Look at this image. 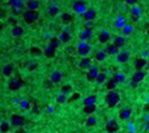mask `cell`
Here are the masks:
<instances>
[{"mask_svg":"<svg viewBox=\"0 0 149 133\" xmlns=\"http://www.w3.org/2000/svg\"><path fill=\"white\" fill-rule=\"evenodd\" d=\"M144 128H145V129H149V122H148V123H145V125H144Z\"/></svg>","mask_w":149,"mask_h":133,"instance_id":"52","label":"cell"},{"mask_svg":"<svg viewBox=\"0 0 149 133\" xmlns=\"http://www.w3.org/2000/svg\"><path fill=\"white\" fill-rule=\"evenodd\" d=\"M119 101H120V95H119L118 91L109 90V93L106 94V103H107V106H109L110 108H113V107H115V106L118 105Z\"/></svg>","mask_w":149,"mask_h":133,"instance_id":"1","label":"cell"},{"mask_svg":"<svg viewBox=\"0 0 149 133\" xmlns=\"http://www.w3.org/2000/svg\"><path fill=\"white\" fill-rule=\"evenodd\" d=\"M131 13H132L133 17H140L141 16V8L139 5H133L131 8Z\"/></svg>","mask_w":149,"mask_h":133,"instance_id":"35","label":"cell"},{"mask_svg":"<svg viewBox=\"0 0 149 133\" xmlns=\"http://www.w3.org/2000/svg\"><path fill=\"white\" fill-rule=\"evenodd\" d=\"M126 25H127V22H126V20H124L123 16H120V14L116 16L115 21H114V26H115L116 29H123Z\"/></svg>","mask_w":149,"mask_h":133,"instance_id":"16","label":"cell"},{"mask_svg":"<svg viewBox=\"0 0 149 133\" xmlns=\"http://www.w3.org/2000/svg\"><path fill=\"white\" fill-rule=\"evenodd\" d=\"M93 35V29H84L82 31H80L79 38L82 41V42H86L88 39H90Z\"/></svg>","mask_w":149,"mask_h":133,"instance_id":"11","label":"cell"},{"mask_svg":"<svg viewBox=\"0 0 149 133\" xmlns=\"http://www.w3.org/2000/svg\"><path fill=\"white\" fill-rule=\"evenodd\" d=\"M89 52H90V46L88 45L86 42H82L81 41V42L77 45V54H79L80 56L85 57L89 55Z\"/></svg>","mask_w":149,"mask_h":133,"instance_id":"4","label":"cell"},{"mask_svg":"<svg viewBox=\"0 0 149 133\" xmlns=\"http://www.w3.org/2000/svg\"><path fill=\"white\" fill-rule=\"evenodd\" d=\"M62 77H63V74L60 73L59 71H54L52 73L50 74V80L54 82V84H58V82L62 80Z\"/></svg>","mask_w":149,"mask_h":133,"instance_id":"27","label":"cell"},{"mask_svg":"<svg viewBox=\"0 0 149 133\" xmlns=\"http://www.w3.org/2000/svg\"><path fill=\"white\" fill-rule=\"evenodd\" d=\"M22 17H24V21H25L26 24H34L38 18H39V13L37 11H28V9H26L22 13Z\"/></svg>","mask_w":149,"mask_h":133,"instance_id":"3","label":"cell"},{"mask_svg":"<svg viewBox=\"0 0 149 133\" xmlns=\"http://www.w3.org/2000/svg\"><path fill=\"white\" fill-rule=\"evenodd\" d=\"M148 102H149V99H148Z\"/></svg>","mask_w":149,"mask_h":133,"instance_id":"53","label":"cell"},{"mask_svg":"<svg viewBox=\"0 0 149 133\" xmlns=\"http://www.w3.org/2000/svg\"><path fill=\"white\" fill-rule=\"evenodd\" d=\"M71 91H72V86H71V85H65V86H63V88H62V91H60V93H63V94H65V95H68Z\"/></svg>","mask_w":149,"mask_h":133,"instance_id":"42","label":"cell"},{"mask_svg":"<svg viewBox=\"0 0 149 133\" xmlns=\"http://www.w3.org/2000/svg\"><path fill=\"white\" fill-rule=\"evenodd\" d=\"M94 59L97 60V61H105V60L107 59V54L105 50H101V51H97L96 55H94Z\"/></svg>","mask_w":149,"mask_h":133,"instance_id":"28","label":"cell"},{"mask_svg":"<svg viewBox=\"0 0 149 133\" xmlns=\"http://www.w3.org/2000/svg\"><path fill=\"white\" fill-rule=\"evenodd\" d=\"M60 20H62L63 24H69L71 21H72V14L67 13V12H64V13L60 14Z\"/></svg>","mask_w":149,"mask_h":133,"instance_id":"32","label":"cell"},{"mask_svg":"<svg viewBox=\"0 0 149 133\" xmlns=\"http://www.w3.org/2000/svg\"><path fill=\"white\" fill-rule=\"evenodd\" d=\"M52 84H54V82L51 81V80H48V81H46V82H45V86H46V89H51V86H52Z\"/></svg>","mask_w":149,"mask_h":133,"instance_id":"46","label":"cell"},{"mask_svg":"<svg viewBox=\"0 0 149 133\" xmlns=\"http://www.w3.org/2000/svg\"><path fill=\"white\" fill-rule=\"evenodd\" d=\"M97 124V117L93 115H89V117L86 119V125L88 127H94Z\"/></svg>","mask_w":149,"mask_h":133,"instance_id":"37","label":"cell"},{"mask_svg":"<svg viewBox=\"0 0 149 133\" xmlns=\"http://www.w3.org/2000/svg\"><path fill=\"white\" fill-rule=\"evenodd\" d=\"M25 7L28 11H37L39 7V3H38V0H26Z\"/></svg>","mask_w":149,"mask_h":133,"instance_id":"17","label":"cell"},{"mask_svg":"<svg viewBox=\"0 0 149 133\" xmlns=\"http://www.w3.org/2000/svg\"><path fill=\"white\" fill-rule=\"evenodd\" d=\"M11 124L13 125V127H16V128L22 127V125L25 124V119H24L22 116H20V115H12L11 116Z\"/></svg>","mask_w":149,"mask_h":133,"instance_id":"6","label":"cell"},{"mask_svg":"<svg viewBox=\"0 0 149 133\" xmlns=\"http://www.w3.org/2000/svg\"><path fill=\"white\" fill-rule=\"evenodd\" d=\"M79 67L81 69H90L93 67L92 65V59L90 57H88V56H85V57H82L81 60H80V63H79Z\"/></svg>","mask_w":149,"mask_h":133,"instance_id":"12","label":"cell"},{"mask_svg":"<svg viewBox=\"0 0 149 133\" xmlns=\"http://www.w3.org/2000/svg\"><path fill=\"white\" fill-rule=\"evenodd\" d=\"M1 73H3V76H5V77H11L12 73H13V65L5 64L3 67V69H1Z\"/></svg>","mask_w":149,"mask_h":133,"instance_id":"25","label":"cell"},{"mask_svg":"<svg viewBox=\"0 0 149 133\" xmlns=\"http://www.w3.org/2000/svg\"><path fill=\"white\" fill-rule=\"evenodd\" d=\"M80 97V94L79 93H75V94H72V98H71V101H76L77 98Z\"/></svg>","mask_w":149,"mask_h":133,"instance_id":"48","label":"cell"},{"mask_svg":"<svg viewBox=\"0 0 149 133\" xmlns=\"http://www.w3.org/2000/svg\"><path fill=\"white\" fill-rule=\"evenodd\" d=\"M118 84H119L118 80H116L115 77H111V78L107 81V89H109V90H115V88H116Z\"/></svg>","mask_w":149,"mask_h":133,"instance_id":"29","label":"cell"},{"mask_svg":"<svg viewBox=\"0 0 149 133\" xmlns=\"http://www.w3.org/2000/svg\"><path fill=\"white\" fill-rule=\"evenodd\" d=\"M144 67H146V60L144 57H139L135 60V68L136 71H143Z\"/></svg>","mask_w":149,"mask_h":133,"instance_id":"23","label":"cell"},{"mask_svg":"<svg viewBox=\"0 0 149 133\" xmlns=\"http://www.w3.org/2000/svg\"><path fill=\"white\" fill-rule=\"evenodd\" d=\"M129 59V52L127 51H123V52H119L118 55H116V60H118V63H127Z\"/></svg>","mask_w":149,"mask_h":133,"instance_id":"26","label":"cell"},{"mask_svg":"<svg viewBox=\"0 0 149 133\" xmlns=\"http://www.w3.org/2000/svg\"><path fill=\"white\" fill-rule=\"evenodd\" d=\"M96 16H97L96 9L94 8H88V11L82 14V18H84V21H94Z\"/></svg>","mask_w":149,"mask_h":133,"instance_id":"8","label":"cell"},{"mask_svg":"<svg viewBox=\"0 0 149 133\" xmlns=\"http://www.w3.org/2000/svg\"><path fill=\"white\" fill-rule=\"evenodd\" d=\"M124 1H126V4H128V5H131V7L137 4V0H124Z\"/></svg>","mask_w":149,"mask_h":133,"instance_id":"45","label":"cell"},{"mask_svg":"<svg viewBox=\"0 0 149 133\" xmlns=\"http://www.w3.org/2000/svg\"><path fill=\"white\" fill-rule=\"evenodd\" d=\"M97 97L96 95H88L84 99V106H89V105H96Z\"/></svg>","mask_w":149,"mask_h":133,"instance_id":"31","label":"cell"},{"mask_svg":"<svg viewBox=\"0 0 149 133\" xmlns=\"http://www.w3.org/2000/svg\"><path fill=\"white\" fill-rule=\"evenodd\" d=\"M56 102L59 103V105H62V103H65V102H67V95H65V94H63V93H60L59 95L56 97Z\"/></svg>","mask_w":149,"mask_h":133,"instance_id":"39","label":"cell"},{"mask_svg":"<svg viewBox=\"0 0 149 133\" xmlns=\"http://www.w3.org/2000/svg\"><path fill=\"white\" fill-rule=\"evenodd\" d=\"M43 54H45L46 57H54V56H55V54H56V48L48 45V46H46V47H45Z\"/></svg>","mask_w":149,"mask_h":133,"instance_id":"19","label":"cell"},{"mask_svg":"<svg viewBox=\"0 0 149 133\" xmlns=\"http://www.w3.org/2000/svg\"><path fill=\"white\" fill-rule=\"evenodd\" d=\"M133 33V25L127 24L123 29H122V35H131Z\"/></svg>","mask_w":149,"mask_h":133,"instance_id":"30","label":"cell"},{"mask_svg":"<svg viewBox=\"0 0 149 133\" xmlns=\"http://www.w3.org/2000/svg\"><path fill=\"white\" fill-rule=\"evenodd\" d=\"M58 38L60 39V42L62 43H68L71 41V34L68 30H63L62 33H60L59 35H58Z\"/></svg>","mask_w":149,"mask_h":133,"instance_id":"21","label":"cell"},{"mask_svg":"<svg viewBox=\"0 0 149 133\" xmlns=\"http://www.w3.org/2000/svg\"><path fill=\"white\" fill-rule=\"evenodd\" d=\"M9 129H11V124H9L8 122H5V120H3V122L0 123V132H1V133H5V132H8Z\"/></svg>","mask_w":149,"mask_h":133,"instance_id":"33","label":"cell"},{"mask_svg":"<svg viewBox=\"0 0 149 133\" xmlns=\"http://www.w3.org/2000/svg\"><path fill=\"white\" fill-rule=\"evenodd\" d=\"M84 29H93V21H85Z\"/></svg>","mask_w":149,"mask_h":133,"instance_id":"44","label":"cell"},{"mask_svg":"<svg viewBox=\"0 0 149 133\" xmlns=\"http://www.w3.org/2000/svg\"><path fill=\"white\" fill-rule=\"evenodd\" d=\"M131 86H132V88H136V86H137V82L131 81Z\"/></svg>","mask_w":149,"mask_h":133,"instance_id":"51","label":"cell"},{"mask_svg":"<svg viewBox=\"0 0 149 133\" xmlns=\"http://www.w3.org/2000/svg\"><path fill=\"white\" fill-rule=\"evenodd\" d=\"M144 77H145V71H136L135 73L132 74V81H135V82H140V81H143L144 80Z\"/></svg>","mask_w":149,"mask_h":133,"instance_id":"20","label":"cell"},{"mask_svg":"<svg viewBox=\"0 0 149 133\" xmlns=\"http://www.w3.org/2000/svg\"><path fill=\"white\" fill-rule=\"evenodd\" d=\"M96 105H89V106H84V112L86 115H93L94 111H96Z\"/></svg>","mask_w":149,"mask_h":133,"instance_id":"34","label":"cell"},{"mask_svg":"<svg viewBox=\"0 0 149 133\" xmlns=\"http://www.w3.org/2000/svg\"><path fill=\"white\" fill-rule=\"evenodd\" d=\"M48 45L52 46V47H55V48H59L60 45H62V42H60L59 38H51L50 42H48Z\"/></svg>","mask_w":149,"mask_h":133,"instance_id":"38","label":"cell"},{"mask_svg":"<svg viewBox=\"0 0 149 133\" xmlns=\"http://www.w3.org/2000/svg\"><path fill=\"white\" fill-rule=\"evenodd\" d=\"M18 105H20L21 108H24V110H29L30 108V101L29 99H21L20 102H18Z\"/></svg>","mask_w":149,"mask_h":133,"instance_id":"36","label":"cell"},{"mask_svg":"<svg viewBox=\"0 0 149 133\" xmlns=\"http://www.w3.org/2000/svg\"><path fill=\"white\" fill-rule=\"evenodd\" d=\"M127 127H128V130H129V133H135V124H133L132 122H128L127 123Z\"/></svg>","mask_w":149,"mask_h":133,"instance_id":"43","label":"cell"},{"mask_svg":"<svg viewBox=\"0 0 149 133\" xmlns=\"http://www.w3.org/2000/svg\"><path fill=\"white\" fill-rule=\"evenodd\" d=\"M11 34L13 35V37H16V38L21 37V35L24 34V28L22 26H18V25H14L13 28L11 29Z\"/></svg>","mask_w":149,"mask_h":133,"instance_id":"18","label":"cell"},{"mask_svg":"<svg viewBox=\"0 0 149 133\" xmlns=\"http://www.w3.org/2000/svg\"><path fill=\"white\" fill-rule=\"evenodd\" d=\"M131 115H132V110H131V107H124L120 110V112H119V119L120 120H129V117H131Z\"/></svg>","mask_w":149,"mask_h":133,"instance_id":"9","label":"cell"},{"mask_svg":"<svg viewBox=\"0 0 149 133\" xmlns=\"http://www.w3.org/2000/svg\"><path fill=\"white\" fill-rule=\"evenodd\" d=\"M59 12H60L59 7H58L55 3L51 1V3L48 4V7H47V14L48 16H56V14H59Z\"/></svg>","mask_w":149,"mask_h":133,"instance_id":"14","label":"cell"},{"mask_svg":"<svg viewBox=\"0 0 149 133\" xmlns=\"http://www.w3.org/2000/svg\"><path fill=\"white\" fill-rule=\"evenodd\" d=\"M118 129H119V124H118V122H116V120L111 119V120H109V122H107L106 130L109 133H114V132H116Z\"/></svg>","mask_w":149,"mask_h":133,"instance_id":"10","label":"cell"},{"mask_svg":"<svg viewBox=\"0 0 149 133\" xmlns=\"http://www.w3.org/2000/svg\"><path fill=\"white\" fill-rule=\"evenodd\" d=\"M113 43L118 48H122L124 45H126V38H124L123 35H116V37H114V42Z\"/></svg>","mask_w":149,"mask_h":133,"instance_id":"24","label":"cell"},{"mask_svg":"<svg viewBox=\"0 0 149 133\" xmlns=\"http://www.w3.org/2000/svg\"><path fill=\"white\" fill-rule=\"evenodd\" d=\"M24 85V81L21 78H12L11 81L8 82V88L11 89V90H18V89H21Z\"/></svg>","mask_w":149,"mask_h":133,"instance_id":"5","label":"cell"},{"mask_svg":"<svg viewBox=\"0 0 149 133\" xmlns=\"http://www.w3.org/2000/svg\"><path fill=\"white\" fill-rule=\"evenodd\" d=\"M148 55H149L148 51H143V52H141V57H144V59H145V57L148 56Z\"/></svg>","mask_w":149,"mask_h":133,"instance_id":"50","label":"cell"},{"mask_svg":"<svg viewBox=\"0 0 149 133\" xmlns=\"http://www.w3.org/2000/svg\"><path fill=\"white\" fill-rule=\"evenodd\" d=\"M96 81H97V84H103V82L106 81V73H101V72H99V74L97 76Z\"/></svg>","mask_w":149,"mask_h":133,"instance_id":"41","label":"cell"},{"mask_svg":"<svg viewBox=\"0 0 149 133\" xmlns=\"http://www.w3.org/2000/svg\"><path fill=\"white\" fill-rule=\"evenodd\" d=\"M118 50H119V48L116 47L114 43H107V45H106V48H105L106 54H107V55H111V56H114V55H118V54H119Z\"/></svg>","mask_w":149,"mask_h":133,"instance_id":"13","label":"cell"},{"mask_svg":"<svg viewBox=\"0 0 149 133\" xmlns=\"http://www.w3.org/2000/svg\"><path fill=\"white\" fill-rule=\"evenodd\" d=\"M35 68H37V63H31V64L28 67V69H29V71H34V69H35Z\"/></svg>","mask_w":149,"mask_h":133,"instance_id":"47","label":"cell"},{"mask_svg":"<svg viewBox=\"0 0 149 133\" xmlns=\"http://www.w3.org/2000/svg\"><path fill=\"white\" fill-rule=\"evenodd\" d=\"M72 9L75 13L81 14L82 16V14L88 11V3L84 1V0H75L72 3Z\"/></svg>","mask_w":149,"mask_h":133,"instance_id":"2","label":"cell"},{"mask_svg":"<svg viewBox=\"0 0 149 133\" xmlns=\"http://www.w3.org/2000/svg\"><path fill=\"white\" fill-rule=\"evenodd\" d=\"M8 3H9V5H11L12 8H18V9H21V8H22V7L26 4V0H9Z\"/></svg>","mask_w":149,"mask_h":133,"instance_id":"22","label":"cell"},{"mask_svg":"<svg viewBox=\"0 0 149 133\" xmlns=\"http://www.w3.org/2000/svg\"><path fill=\"white\" fill-rule=\"evenodd\" d=\"M99 74V71H98V67H96V65H93L90 69H88L86 72V78L88 81H94V80L97 78V76Z\"/></svg>","mask_w":149,"mask_h":133,"instance_id":"7","label":"cell"},{"mask_svg":"<svg viewBox=\"0 0 149 133\" xmlns=\"http://www.w3.org/2000/svg\"><path fill=\"white\" fill-rule=\"evenodd\" d=\"M114 77L118 80V82H123L124 80H126V74H124L123 72H116V73L114 74Z\"/></svg>","mask_w":149,"mask_h":133,"instance_id":"40","label":"cell"},{"mask_svg":"<svg viewBox=\"0 0 149 133\" xmlns=\"http://www.w3.org/2000/svg\"><path fill=\"white\" fill-rule=\"evenodd\" d=\"M47 112L48 113H54V107H52V106H48V107H47Z\"/></svg>","mask_w":149,"mask_h":133,"instance_id":"49","label":"cell"},{"mask_svg":"<svg viewBox=\"0 0 149 133\" xmlns=\"http://www.w3.org/2000/svg\"><path fill=\"white\" fill-rule=\"evenodd\" d=\"M110 33L107 30H102L101 33H99V35H98V41H99V43H102V45H105V43H109V41H110Z\"/></svg>","mask_w":149,"mask_h":133,"instance_id":"15","label":"cell"}]
</instances>
